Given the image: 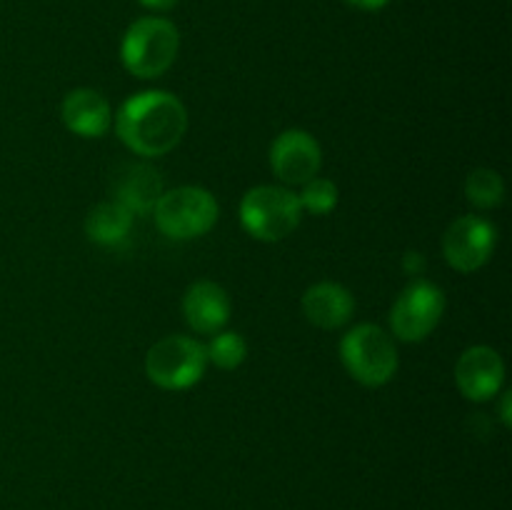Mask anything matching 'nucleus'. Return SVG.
<instances>
[{
    "label": "nucleus",
    "mask_w": 512,
    "mask_h": 510,
    "mask_svg": "<svg viewBox=\"0 0 512 510\" xmlns=\"http://www.w3.org/2000/svg\"><path fill=\"white\" fill-rule=\"evenodd\" d=\"M163 193V175L150 165H130L118 180V203L133 215L153 213Z\"/></svg>",
    "instance_id": "4468645a"
},
{
    "label": "nucleus",
    "mask_w": 512,
    "mask_h": 510,
    "mask_svg": "<svg viewBox=\"0 0 512 510\" xmlns=\"http://www.w3.org/2000/svg\"><path fill=\"white\" fill-rule=\"evenodd\" d=\"M218 213L220 208L215 195L198 185L165 190L153 208L158 230L173 240L200 238L218 223Z\"/></svg>",
    "instance_id": "39448f33"
},
{
    "label": "nucleus",
    "mask_w": 512,
    "mask_h": 510,
    "mask_svg": "<svg viewBox=\"0 0 512 510\" xmlns=\"http://www.w3.org/2000/svg\"><path fill=\"white\" fill-rule=\"evenodd\" d=\"M465 198L480 210L498 208L505 198V183L498 170L478 168L465 178Z\"/></svg>",
    "instance_id": "dca6fc26"
},
{
    "label": "nucleus",
    "mask_w": 512,
    "mask_h": 510,
    "mask_svg": "<svg viewBox=\"0 0 512 510\" xmlns=\"http://www.w3.org/2000/svg\"><path fill=\"white\" fill-rule=\"evenodd\" d=\"M185 323L200 335H215L230 320V298L213 280H198L185 290Z\"/></svg>",
    "instance_id": "9b49d317"
},
{
    "label": "nucleus",
    "mask_w": 512,
    "mask_h": 510,
    "mask_svg": "<svg viewBox=\"0 0 512 510\" xmlns=\"http://www.w3.org/2000/svg\"><path fill=\"white\" fill-rule=\"evenodd\" d=\"M445 313V293L430 280H413L390 310V328L405 343H420L438 328Z\"/></svg>",
    "instance_id": "0eeeda50"
},
{
    "label": "nucleus",
    "mask_w": 512,
    "mask_h": 510,
    "mask_svg": "<svg viewBox=\"0 0 512 510\" xmlns=\"http://www.w3.org/2000/svg\"><path fill=\"white\" fill-rule=\"evenodd\" d=\"M208 368V355L200 340L168 335L145 355V375L163 390H185L198 383Z\"/></svg>",
    "instance_id": "423d86ee"
},
{
    "label": "nucleus",
    "mask_w": 512,
    "mask_h": 510,
    "mask_svg": "<svg viewBox=\"0 0 512 510\" xmlns=\"http://www.w3.org/2000/svg\"><path fill=\"white\" fill-rule=\"evenodd\" d=\"M340 360L350 378L368 388H380L398 373V350L393 338L373 323H360L343 335Z\"/></svg>",
    "instance_id": "20e7f679"
},
{
    "label": "nucleus",
    "mask_w": 512,
    "mask_h": 510,
    "mask_svg": "<svg viewBox=\"0 0 512 510\" xmlns=\"http://www.w3.org/2000/svg\"><path fill=\"white\" fill-rule=\"evenodd\" d=\"M65 128L80 138H100L113 125V110L110 103L93 88L70 90L60 108Z\"/></svg>",
    "instance_id": "f8f14e48"
},
{
    "label": "nucleus",
    "mask_w": 512,
    "mask_h": 510,
    "mask_svg": "<svg viewBox=\"0 0 512 510\" xmlns=\"http://www.w3.org/2000/svg\"><path fill=\"white\" fill-rule=\"evenodd\" d=\"M303 313L308 323L318 325L323 330L343 328L353 318L355 298L345 285L323 280V283H315L305 290Z\"/></svg>",
    "instance_id": "ddd939ff"
},
{
    "label": "nucleus",
    "mask_w": 512,
    "mask_h": 510,
    "mask_svg": "<svg viewBox=\"0 0 512 510\" xmlns=\"http://www.w3.org/2000/svg\"><path fill=\"white\" fill-rule=\"evenodd\" d=\"M113 120L115 133L125 148L143 158H160L170 153L188 130V110L178 95L165 90H143L130 95Z\"/></svg>",
    "instance_id": "f257e3e1"
},
{
    "label": "nucleus",
    "mask_w": 512,
    "mask_h": 510,
    "mask_svg": "<svg viewBox=\"0 0 512 510\" xmlns=\"http://www.w3.org/2000/svg\"><path fill=\"white\" fill-rule=\"evenodd\" d=\"M205 355H208V363L218 365L220 370H235L238 365H243L245 355H248V343L235 330H218L215 335H210Z\"/></svg>",
    "instance_id": "f3484780"
},
{
    "label": "nucleus",
    "mask_w": 512,
    "mask_h": 510,
    "mask_svg": "<svg viewBox=\"0 0 512 510\" xmlns=\"http://www.w3.org/2000/svg\"><path fill=\"white\" fill-rule=\"evenodd\" d=\"M403 268H405V273L420 275V273H423V268H425V258L420 253H405Z\"/></svg>",
    "instance_id": "6ab92c4d"
},
{
    "label": "nucleus",
    "mask_w": 512,
    "mask_h": 510,
    "mask_svg": "<svg viewBox=\"0 0 512 510\" xmlns=\"http://www.w3.org/2000/svg\"><path fill=\"white\" fill-rule=\"evenodd\" d=\"M350 8L365 10V13H375V10H383L390 0H345Z\"/></svg>",
    "instance_id": "aec40b11"
},
{
    "label": "nucleus",
    "mask_w": 512,
    "mask_h": 510,
    "mask_svg": "<svg viewBox=\"0 0 512 510\" xmlns=\"http://www.w3.org/2000/svg\"><path fill=\"white\" fill-rule=\"evenodd\" d=\"M500 415H503V423L505 425H512V418H510V393L503 395V410H500Z\"/></svg>",
    "instance_id": "4be33fe9"
},
{
    "label": "nucleus",
    "mask_w": 512,
    "mask_h": 510,
    "mask_svg": "<svg viewBox=\"0 0 512 510\" xmlns=\"http://www.w3.org/2000/svg\"><path fill=\"white\" fill-rule=\"evenodd\" d=\"M180 33L170 20L138 18L123 35L120 43V60L125 70L140 80H153L168 73L170 65L178 58Z\"/></svg>",
    "instance_id": "f03ea898"
},
{
    "label": "nucleus",
    "mask_w": 512,
    "mask_h": 510,
    "mask_svg": "<svg viewBox=\"0 0 512 510\" xmlns=\"http://www.w3.org/2000/svg\"><path fill=\"white\" fill-rule=\"evenodd\" d=\"M298 200L303 205V213L328 215L338 205V185L328 178H313L303 185Z\"/></svg>",
    "instance_id": "a211bd4d"
},
{
    "label": "nucleus",
    "mask_w": 512,
    "mask_h": 510,
    "mask_svg": "<svg viewBox=\"0 0 512 510\" xmlns=\"http://www.w3.org/2000/svg\"><path fill=\"white\" fill-rule=\"evenodd\" d=\"M323 150L318 140L298 128L283 130L270 145V168L283 185H305L318 178Z\"/></svg>",
    "instance_id": "1a4fd4ad"
},
{
    "label": "nucleus",
    "mask_w": 512,
    "mask_h": 510,
    "mask_svg": "<svg viewBox=\"0 0 512 510\" xmlns=\"http://www.w3.org/2000/svg\"><path fill=\"white\" fill-rule=\"evenodd\" d=\"M498 230L480 215H463L443 235V255L458 273H475L493 258Z\"/></svg>",
    "instance_id": "6e6552de"
},
{
    "label": "nucleus",
    "mask_w": 512,
    "mask_h": 510,
    "mask_svg": "<svg viewBox=\"0 0 512 510\" xmlns=\"http://www.w3.org/2000/svg\"><path fill=\"white\" fill-rule=\"evenodd\" d=\"M300 220H303V205L298 193L285 185H258L240 200V223L245 233L263 243L285 240L295 233Z\"/></svg>",
    "instance_id": "7ed1b4c3"
},
{
    "label": "nucleus",
    "mask_w": 512,
    "mask_h": 510,
    "mask_svg": "<svg viewBox=\"0 0 512 510\" xmlns=\"http://www.w3.org/2000/svg\"><path fill=\"white\" fill-rule=\"evenodd\" d=\"M133 228V213L118 200H105L95 205L85 218V235L98 245H118L128 238Z\"/></svg>",
    "instance_id": "2eb2a0df"
},
{
    "label": "nucleus",
    "mask_w": 512,
    "mask_h": 510,
    "mask_svg": "<svg viewBox=\"0 0 512 510\" xmlns=\"http://www.w3.org/2000/svg\"><path fill=\"white\" fill-rule=\"evenodd\" d=\"M505 380V363L498 350L473 345L455 363V383L460 393L473 403H485L500 393Z\"/></svg>",
    "instance_id": "9d476101"
},
{
    "label": "nucleus",
    "mask_w": 512,
    "mask_h": 510,
    "mask_svg": "<svg viewBox=\"0 0 512 510\" xmlns=\"http://www.w3.org/2000/svg\"><path fill=\"white\" fill-rule=\"evenodd\" d=\"M138 3L143 5V8H148V10H160V13H163V10L175 8V3H178V0H138Z\"/></svg>",
    "instance_id": "412c9836"
}]
</instances>
